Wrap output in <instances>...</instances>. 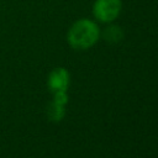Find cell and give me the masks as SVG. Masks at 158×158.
<instances>
[{
    "label": "cell",
    "mask_w": 158,
    "mask_h": 158,
    "mask_svg": "<svg viewBox=\"0 0 158 158\" xmlns=\"http://www.w3.org/2000/svg\"><path fill=\"white\" fill-rule=\"evenodd\" d=\"M102 37L109 43H117V42H120L123 38V31L117 25H109L104 30Z\"/></svg>",
    "instance_id": "277c9868"
},
{
    "label": "cell",
    "mask_w": 158,
    "mask_h": 158,
    "mask_svg": "<svg viewBox=\"0 0 158 158\" xmlns=\"http://www.w3.org/2000/svg\"><path fill=\"white\" fill-rule=\"evenodd\" d=\"M101 32L99 25L89 19L77 20L67 33V41L69 46L78 51H84L93 47L100 38Z\"/></svg>",
    "instance_id": "6da1fadb"
},
{
    "label": "cell",
    "mask_w": 158,
    "mask_h": 158,
    "mask_svg": "<svg viewBox=\"0 0 158 158\" xmlns=\"http://www.w3.org/2000/svg\"><path fill=\"white\" fill-rule=\"evenodd\" d=\"M64 115H65V105L58 104V102L52 100V102L47 107V116H48V118L51 121H53V122H59V121L63 120Z\"/></svg>",
    "instance_id": "5b68a950"
},
{
    "label": "cell",
    "mask_w": 158,
    "mask_h": 158,
    "mask_svg": "<svg viewBox=\"0 0 158 158\" xmlns=\"http://www.w3.org/2000/svg\"><path fill=\"white\" fill-rule=\"evenodd\" d=\"M69 83H70L69 72L63 67L52 69L47 78V86L52 93L67 91Z\"/></svg>",
    "instance_id": "3957f363"
},
{
    "label": "cell",
    "mask_w": 158,
    "mask_h": 158,
    "mask_svg": "<svg viewBox=\"0 0 158 158\" xmlns=\"http://www.w3.org/2000/svg\"><path fill=\"white\" fill-rule=\"evenodd\" d=\"M122 10V0H95L93 4V15L95 20L102 23L115 21Z\"/></svg>",
    "instance_id": "7a4b0ae2"
}]
</instances>
